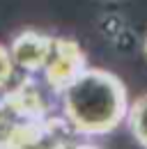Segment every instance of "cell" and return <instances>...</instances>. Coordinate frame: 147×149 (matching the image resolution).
Wrapping results in <instances>:
<instances>
[{
  "instance_id": "obj_1",
  "label": "cell",
  "mask_w": 147,
  "mask_h": 149,
  "mask_svg": "<svg viewBox=\"0 0 147 149\" xmlns=\"http://www.w3.org/2000/svg\"><path fill=\"white\" fill-rule=\"evenodd\" d=\"M60 96L67 126L80 135H104L127 122V87L113 71L85 67Z\"/></svg>"
},
{
  "instance_id": "obj_5",
  "label": "cell",
  "mask_w": 147,
  "mask_h": 149,
  "mask_svg": "<svg viewBox=\"0 0 147 149\" xmlns=\"http://www.w3.org/2000/svg\"><path fill=\"white\" fill-rule=\"evenodd\" d=\"M14 69H16V64H14V60H12L9 46H2V44H0V90L7 87V83H9V78L14 74Z\"/></svg>"
},
{
  "instance_id": "obj_4",
  "label": "cell",
  "mask_w": 147,
  "mask_h": 149,
  "mask_svg": "<svg viewBox=\"0 0 147 149\" xmlns=\"http://www.w3.org/2000/svg\"><path fill=\"white\" fill-rule=\"evenodd\" d=\"M127 126L133 135V140L143 149H147V92L140 94L133 103H129Z\"/></svg>"
},
{
  "instance_id": "obj_2",
  "label": "cell",
  "mask_w": 147,
  "mask_h": 149,
  "mask_svg": "<svg viewBox=\"0 0 147 149\" xmlns=\"http://www.w3.org/2000/svg\"><path fill=\"white\" fill-rule=\"evenodd\" d=\"M85 67H88L85 51L80 48L78 41H74L69 37H53L51 53L46 57V64H44L41 74H44L46 85L51 90L62 92Z\"/></svg>"
},
{
  "instance_id": "obj_6",
  "label": "cell",
  "mask_w": 147,
  "mask_h": 149,
  "mask_svg": "<svg viewBox=\"0 0 147 149\" xmlns=\"http://www.w3.org/2000/svg\"><path fill=\"white\" fill-rule=\"evenodd\" d=\"M44 149H99L92 142H80V140H60V142H53Z\"/></svg>"
},
{
  "instance_id": "obj_7",
  "label": "cell",
  "mask_w": 147,
  "mask_h": 149,
  "mask_svg": "<svg viewBox=\"0 0 147 149\" xmlns=\"http://www.w3.org/2000/svg\"><path fill=\"white\" fill-rule=\"evenodd\" d=\"M143 55H145V60H147V35H145V39H143Z\"/></svg>"
},
{
  "instance_id": "obj_8",
  "label": "cell",
  "mask_w": 147,
  "mask_h": 149,
  "mask_svg": "<svg viewBox=\"0 0 147 149\" xmlns=\"http://www.w3.org/2000/svg\"><path fill=\"white\" fill-rule=\"evenodd\" d=\"M0 149H12V147H9V142H7V140H0Z\"/></svg>"
},
{
  "instance_id": "obj_3",
  "label": "cell",
  "mask_w": 147,
  "mask_h": 149,
  "mask_svg": "<svg viewBox=\"0 0 147 149\" xmlns=\"http://www.w3.org/2000/svg\"><path fill=\"white\" fill-rule=\"evenodd\" d=\"M51 44L53 37L39 30H21L9 44V53L12 60L18 69L23 71H41L46 64V57L51 53Z\"/></svg>"
}]
</instances>
